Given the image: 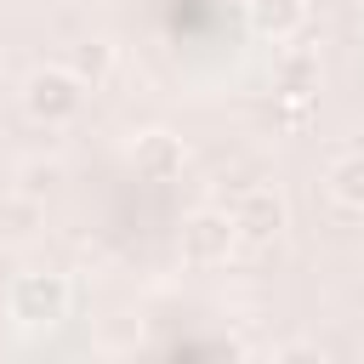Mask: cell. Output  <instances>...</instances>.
Masks as SVG:
<instances>
[{"label":"cell","instance_id":"cell-8","mask_svg":"<svg viewBox=\"0 0 364 364\" xmlns=\"http://www.w3.org/2000/svg\"><path fill=\"white\" fill-rule=\"evenodd\" d=\"M330 193H336V205L364 210V154H347L330 165Z\"/></svg>","mask_w":364,"mask_h":364},{"label":"cell","instance_id":"cell-6","mask_svg":"<svg viewBox=\"0 0 364 364\" xmlns=\"http://www.w3.org/2000/svg\"><path fill=\"white\" fill-rule=\"evenodd\" d=\"M301 23H307V0H250V28L273 46L301 34Z\"/></svg>","mask_w":364,"mask_h":364},{"label":"cell","instance_id":"cell-4","mask_svg":"<svg viewBox=\"0 0 364 364\" xmlns=\"http://www.w3.org/2000/svg\"><path fill=\"white\" fill-rule=\"evenodd\" d=\"M239 250V228H233V210H193L188 222H182V256L188 262H199V267H216V262H228Z\"/></svg>","mask_w":364,"mask_h":364},{"label":"cell","instance_id":"cell-9","mask_svg":"<svg viewBox=\"0 0 364 364\" xmlns=\"http://www.w3.org/2000/svg\"><path fill=\"white\" fill-rule=\"evenodd\" d=\"M68 68H74L85 85H102V80H108V68H114V46H108V40H80Z\"/></svg>","mask_w":364,"mask_h":364},{"label":"cell","instance_id":"cell-3","mask_svg":"<svg viewBox=\"0 0 364 364\" xmlns=\"http://www.w3.org/2000/svg\"><path fill=\"white\" fill-rule=\"evenodd\" d=\"M228 210H233L239 245H250V250L273 245V239L284 233V222H290V210H284V193H279V188H245Z\"/></svg>","mask_w":364,"mask_h":364},{"label":"cell","instance_id":"cell-10","mask_svg":"<svg viewBox=\"0 0 364 364\" xmlns=\"http://www.w3.org/2000/svg\"><path fill=\"white\" fill-rule=\"evenodd\" d=\"M57 176H63V165H28V171H23V193H34V199H40Z\"/></svg>","mask_w":364,"mask_h":364},{"label":"cell","instance_id":"cell-1","mask_svg":"<svg viewBox=\"0 0 364 364\" xmlns=\"http://www.w3.org/2000/svg\"><path fill=\"white\" fill-rule=\"evenodd\" d=\"M23 108H28V119H40V125H68V119H80V108H85V80H80L74 68L46 63V68H34V74L23 80Z\"/></svg>","mask_w":364,"mask_h":364},{"label":"cell","instance_id":"cell-7","mask_svg":"<svg viewBox=\"0 0 364 364\" xmlns=\"http://www.w3.org/2000/svg\"><path fill=\"white\" fill-rule=\"evenodd\" d=\"M273 85H279L284 97H296V102L313 97V91H318V57H313V51H284L279 68H273Z\"/></svg>","mask_w":364,"mask_h":364},{"label":"cell","instance_id":"cell-5","mask_svg":"<svg viewBox=\"0 0 364 364\" xmlns=\"http://www.w3.org/2000/svg\"><path fill=\"white\" fill-rule=\"evenodd\" d=\"M131 165H136L142 182H176L182 165H188V148H182V136H171V131H142L136 148H131Z\"/></svg>","mask_w":364,"mask_h":364},{"label":"cell","instance_id":"cell-2","mask_svg":"<svg viewBox=\"0 0 364 364\" xmlns=\"http://www.w3.org/2000/svg\"><path fill=\"white\" fill-rule=\"evenodd\" d=\"M68 279L63 273H17L11 290H6V307L23 330H51L68 318Z\"/></svg>","mask_w":364,"mask_h":364}]
</instances>
